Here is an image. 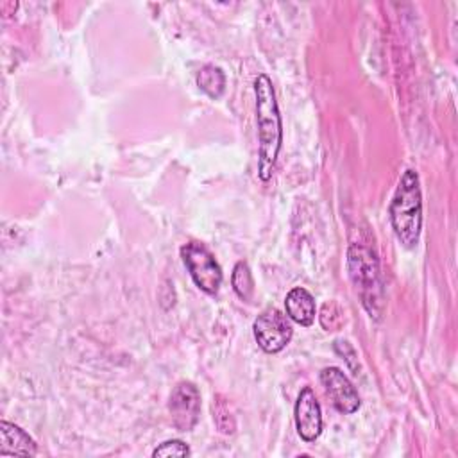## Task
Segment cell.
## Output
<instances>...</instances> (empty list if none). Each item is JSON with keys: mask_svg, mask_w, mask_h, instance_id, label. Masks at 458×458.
I'll list each match as a JSON object with an SVG mask.
<instances>
[{"mask_svg": "<svg viewBox=\"0 0 458 458\" xmlns=\"http://www.w3.org/2000/svg\"><path fill=\"white\" fill-rule=\"evenodd\" d=\"M256 95V122H258V175L261 181L272 177L281 143H283V125L281 114L276 100V91L268 75L259 73L254 81Z\"/></svg>", "mask_w": 458, "mask_h": 458, "instance_id": "1", "label": "cell"}, {"mask_svg": "<svg viewBox=\"0 0 458 458\" xmlns=\"http://www.w3.org/2000/svg\"><path fill=\"white\" fill-rule=\"evenodd\" d=\"M392 229L404 249H413L420 238L422 227V195L419 175L404 170L390 202Z\"/></svg>", "mask_w": 458, "mask_h": 458, "instance_id": "2", "label": "cell"}, {"mask_svg": "<svg viewBox=\"0 0 458 458\" xmlns=\"http://www.w3.org/2000/svg\"><path fill=\"white\" fill-rule=\"evenodd\" d=\"M349 277L370 317L379 318L383 310V281L376 252L363 243H351L347 250Z\"/></svg>", "mask_w": 458, "mask_h": 458, "instance_id": "3", "label": "cell"}, {"mask_svg": "<svg viewBox=\"0 0 458 458\" xmlns=\"http://www.w3.org/2000/svg\"><path fill=\"white\" fill-rule=\"evenodd\" d=\"M181 258L193 283L208 295H215L222 286V268L211 250L200 242H188L181 247Z\"/></svg>", "mask_w": 458, "mask_h": 458, "instance_id": "4", "label": "cell"}, {"mask_svg": "<svg viewBox=\"0 0 458 458\" xmlns=\"http://www.w3.org/2000/svg\"><path fill=\"white\" fill-rule=\"evenodd\" d=\"M252 333L258 345L265 352L274 354L283 351L290 344L293 329L286 315H283L276 308H268L256 317L252 324Z\"/></svg>", "mask_w": 458, "mask_h": 458, "instance_id": "5", "label": "cell"}, {"mask_svg": "<svg viewBox=\"0 0 458 458\" xmlns=\"http://www.w3.org/2000/svg\"><path fill=\"white\" fill-rule=\"evenodd\" d=\"M168 411L177 431H191L200 417V392L191 381H179L168 399Z\"/></svg>", "mask_w": 458, "mask_h": 458, "instance_id": "6", "label": "cell"}, {"mask_svg": "<svg viewBox=\"0 0 458 458\" xmlns=\"http://www.w3.org/2000/svg\"><path fill=\"white\" fill-rule=\"evenodd\" d=\"M320 383L327 394V397L331 399L333 406L344 413V415H351L354 411H358L361 401L360 395L356 392V388L352 386V383L349 381V377L338 369V367H326L320 370Z\"/></svg>", "mask_w": 458, "mask_h": 458, "instance_id": "7", "label": "cell"}, {"mask_svg": "<svg viewBox=\"0 0 458 458\" xmlns=\"http://www.w3.org/2000/svg\"><path fill=\"white\" fill-rule=\"evenodd\" d=\"M293 419L299 437L304 442H315L322 433V410L317 401L315 392L310 386H304L295 401Z\"/></svg>", "mask_w": 458, "mask_h": 458, "instance_id": "8", "label": "cell"}, {"mask_svg": "<svg viewBox=\"0 0 458 458\" xmlns=\"http://www.w3.org/2000/svg\"><path fill=\"white\" fill-rule=\"evenodd\" d=\"M38 451L34 438L20 426L0 422V454L2 456H34Z\"/></svg>", "mask_w": 458, "mask_h": 458, "instance_id": "9", "label": "cell"}, {"mask_svg": "<svg viewBox=\"0 0 458 458\" xmlns=\"http://www.w3.org/2000/svg\"><path fill=\"white\" fill-rule=\"evenodd\" d=\"M284 310L290 320H293L299 326H311L315 322V315H317V308H315V299L313 295L302 288V286H295L292 288L286 297H284Z\"/></svg>", "mask_w": 458, "mask_h": 458, "instance_id": "10", "label": "cell"}, {"mask_svg": "<svg viewBox=\"0 0 458 458\" xmlns=\"http://www.w3.org/2000/svg\"><path fill=\"white\" fill-rule=\"evenodd\" d=\"M199 88L211 98H218L225 89V75L215 64H206L197 73Z\"/></svg>", "mask_w": 458, "mask_h": 458, "instance_id": "11", "label": "cell"}, {"mask_svg": "<svg viewBox=\"0 0 458 458\" xmlns=\"http://www.w3.org/2000/svg\"><path fill=\"white\" fill-rule=\"evenodd\" d=\"M231 284L233 290L236 292V295L243 301H250L252 292H254V281H252V274L250 268L245 261H238L233 268V276H231Z\"/></svg>", "mask_w": 458, "mask_h": 458, "instance_id": "12", "label": "cell"}, {"mask_svg": "<svg viewBox=\"0 0 458 458\" xmlns=\"http://www.w3.org/2000/svg\"><path fill=\"white\" fill-rule=\"evenodd\" d=\"M190 454V447L186 445V442L179 440V438H172L166 440L163 444H159L154 451L152 456L154 458H168V456H188Z\"/></svg>", "mask_w": 458, "mask_h": 458, "instance_id": "13", "label": "cell"}]
</instances>
